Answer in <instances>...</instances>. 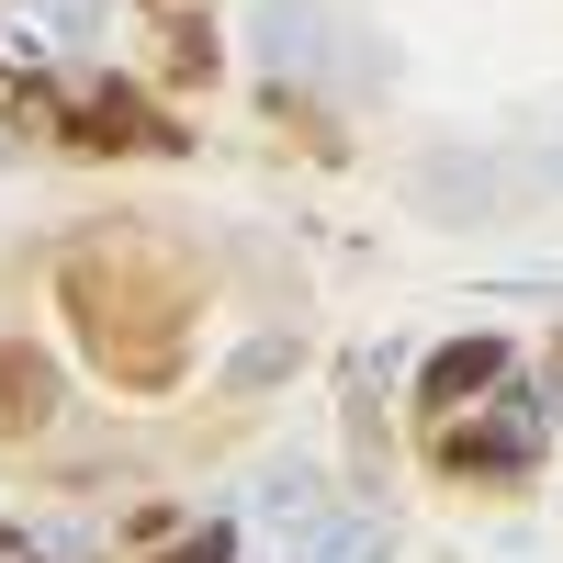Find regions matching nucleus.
Masks as SVG:
<instances>
[{
  "instance_id": "obj_1",
  "label": "nucleus",
  "mask_w": 563,
  "mask_h": 563,
  "mask_svg": "<svg viewBox=\"0 0 563 563\" xmlns=\"http://www.w3.org/2000/svg\"><path fill=\"white\" fill-rule=\"evenodd\" d=\"M406 203L429 214V225H474V214H496V203H507V169H496V158H474V147H417Z\"/></svg>"
},
{
  "instance_id": "obj_2",
  "label": "nucleus",
  "mask_w": 563,
  "mask_h": 563,
  "mask_svg": "<svg viewBox=\"0 0 563 563\" xmlns=\"http://www.w3.org/2000/svg\"><path fill=\"white\" fill-rule=\"evenodd\" d=\"M282 563H384V519L372 507H316V519H294Z\"/></svg>"
},
{
  "instance_id": "obj_3",
  "label": "nucleus",
  "mask_w": 563,
  "mask_h": 563,
  "mask_svg": "<svg viewBox=\"0 0 563 563\" xmlns=\"http://www.w3.org/2000/svg\"><path fill=\"white\" fill-rule=\"evenodd\" d=\"M249 34L271 45V68H316L327 57V12H316V0H260Z\"/></svg>"
},
{
  "instance_id": "obj_4",
  "label": "nucleus",
  "mask_w": 563,
  "mask_h": 563,
  "mask_svg": "<svg viewBox=\"0 0 563 563\" xmlns=\"http://www.w3.org/2000/svg\"><path fill=\"white\" fill-rule=\"evenodd\" d=\"M496 372H507V350H496V339H462V350H440V361H429V406H462V395H485Z\"/></svg>"
},
{
  "instance_id": "obj_5",
  "label": "nucleus",
  "mask_w": 563,
  "mask_h": 563,
  "mask_svg": "<svg viewBox=\"0 0 563 563\" xmlns=\"http://www.w3.org/2000/svg\"><path fill=\"white\" fill-rule=\"evenodd\" d=\"M45 395H57V384H45V361L0 350V429H34V417H45Z\"/></svg>"
},
{
  "instance_id": "obj_6",
  "label": "nucleus",
  "mask_w": 563,
  "mask_h": 563,
  "mask_svg": "<svg viewBox=\"0 0 563 563\" xmlns=\"http://www.w3.org/2000/svg\"><path fill=\"white\" fill-rule=\"evenodd\" d=\"M260 496L282 507V519H316V507H327V474H316V462H271V474H260Z\"/></svg>"
},
{
  "instance_id": "obj_7",
  "label": "nucleus",
  "mask_w": 563,
  "mask_h": 563,
  "mask_svg": "<svg viewBox=\"0 0 563 563\" xmlns=\"http://www.w3.org/2000/svg\"><path fill=\"white\" fill-rule=\"evenodd\" d=\"M169 563H225V530H203V541H180Z\"/></svg>"
},
{
  "instance_id": "obj_8",
  "label": "nucleus",
  "mask_w": 563,
  "mask_h": 563,
  "mask_svg": "<svg viewBox=\"0 0 563 563\" xmlns=\"http://www.w3.org/2000/svg\"><path fill=\"white\" fill-rule=\"evenodd\" d=\"M541 169H552V180H563V135H552V158H541Z\"/></svg>"
}]
</instances>
